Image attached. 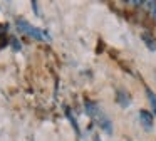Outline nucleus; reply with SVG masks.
<instances>
[{
    "instance_id": "1",
    "label": "nucleus",
    "mask_w": 156,
    "mask_h": 141,
    "mask_svg": "<svg viewBox=\"0 0 156 141\" xmlns=\"http://www.w3.org/2000/svg\"><path fill=\"white\" fill-rule=\"evenodd\" d=\"M84 106H86V113L91 116V119L94 121L101 129H104L108 134H111L112 133V123H111V119L104 114V111H102L94 101H86Z\"/></svg>"
},
{
    "instance_id": "2",
    "label": "nucleus",
    "mask_w": 156,
    "mask_h": 141,
    "mask_svg": "<svg viewBox=\"0 0 156 141\" xmlns=\"http://www.w3.org/2000/svg\"><path fill=\"white\" fill-rule=\"evenodd\" d=\"M17 29L20 30L22 34H27L29 37H34V39H37V40H51V35H49L45 30L32 25V24H29L27 20H24V19L17 20Z\"/></svg>"
},
{
    "instance_id": "3",
    "label": "nucleus",
    "mask_w": 156,
    "mask_h": 141,
    "mask_svg": "<svg viewBox=\"0 0 156 141\" xmlns=\"http://www.w3.org/2000/svg\"><path fill=\"white\" fill-rule=\"evenodd\" d=\"M139 121H141L143 128H144L146 131H149L153 128V116L148 111H139Z\"/></svg>"
},
{
    "instance_id": "4",
    "label": "nucleus",
    "mask_w": 156,
    "mask_h": 141,
    "mask_svg": "<svg viewBox=\"0 0 156 141\" xmlns=\"http://www.w3.org/2000/svg\"><path fill=\"white\" fill-rule=\"evenodd\" d=\"M116 101H118L122 107H128L129 104H131V96H129L124 89H119L118 92H116Z\"/></svg>"
},
{
    "instance_id": "5",
    "label": "nucleus",
    "mask_w": 156,
    "mask_h": 141,
    "mask_svg": "<svg viewBox=\"0 0 156 141\" xmlns=\"http://www.w3.org/2000/svg\"><path fill=\"white\" fill-rule=\"evenodd\" d=\"M141 39H143V42L148 45L149 50H156V42L153 40V37H151V34H149V32H144V34L141 35Z\"/></svg>"
},
{
    "instance_id": "6",
    "label": "nucleus",
    "mask_w": 156,
    "mask_h": 141,
    "mask_svg": "<svg viewBox=\"0 0 156 141\" xmlns=\"http://www.w3.org/2000/svg\"><path fill=\"white\" fill-rule=\"evenodd\" d=\"M7 27L5 25H0V49L2 47H5V44H7Z\"/></svg>"
},
{
    "instance_id": "7",
    "label": "nucleus",
    "mask_w": 156,
    "mask_h": 141,
    "mask_svg": "<svg viewBox=\"0 0 156 141\" xmlns=\"http://www.w3.org/2000/svg\"><path fill=\"white\" fill-rule=\"evenodd\" d=\"M146 94H148V99H149V103H151V107H153V111L156 113V94L153 92L151 89H146Z\"/></svg>"
},
{
    "instance_id": "8",
    "label": "nucleus",
    "mask_w": 156,
    "mask_h": 141,
    "mask_svg": "<svg viewBox=\"0 0 156 141\" xmlns=\"http://www.w3.org/2000/svg\"><path fill=\"white\" fill-rule=\"evenodd\" d=\"M66 113H67V118H69V119H71V123H72V126H74V129H76V133H77V134H79V126H77V121H76V119H74V116H72V113H71V109H69V107H67V109H66Z\"/></svg>"
},
{
    "instance_id": "9",
    "label": "nucleus",
    "mask_w": 156,
    "mask_h": 141,
    "mask_svg": "<svg viewBox=\"0 0 156 141\" xmlns=\"http://www.w3.org/2000/svg\"><path fill=\"white\" fill-rule=\"evenodd\" d=\"M12 45H14L15 50H20V44L17 42V39H12Z\"/></svg>"
},
{
    "instance_id": "10",
    "label": "nucleus",
    "mask_w": 156,
    "mask_h": 141,
    "mask_svg": "<svg viewBox=\"0 0 156 141\" xmlns=\"http://www.w3.org/2000/svg\"><path fill=\"white\" fill-rule=\"evenodd\" d=\"M153 13H154V19H156V3H154V7H153Z\"/></svg>"
},
{
    "instance_id": "11",
    "label": "nucleus",
    "mask_w": 156,
    "mask_h": 141,
    "mask_svg": "<svg viewBox=\"0 0 156 141\" xmlns=\"http://www.w3.org/2000/svg\"><path fill=\"white\" fill-rule=\"evenodd\" d=\"M96 141H101V139H99V138H96Z\"/></svg>"
}]
</instances>
